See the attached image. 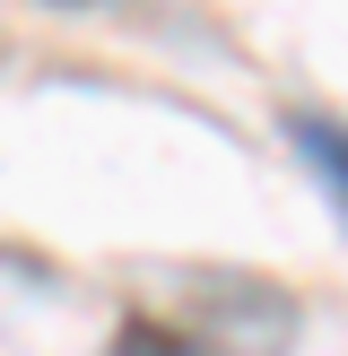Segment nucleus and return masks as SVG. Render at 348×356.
Wrapping results in <instances>:
<instances>
[{"label": "nucleus", "instance_id": "f257e3e1", "mask_svg": "<svg viewBox=\"0 0 348 356\" xmlns=\"http://www.w3.org/2000/svg\"><path fill=\"white\" fill-rule=\"evenodd\" d=\"M296 148L322 165V200H340V139H331V122H296Z\"/></svg>", "mask_w": 348, "mask_h": 356}, {"label": "nucleus", "instance_id": "f03ea898", "mask_svg": "<svg viewBox=\"0 0 348 356\" xmlns=\"http://www.w3.org/2000/svg\"><path fill=\"white\" fill-rule=\"evenodd\" d=\"M61 9H79V0H61Z\"/></svg>", "mask_w": 348, "mask_h": 356}]
</instances>
